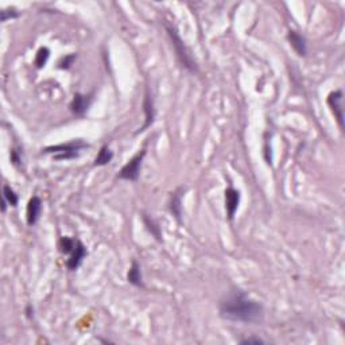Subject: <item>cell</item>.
<instances>
[{
	"instance_id": "cell-1",
	"label": "cell",
	"mask_w": 345,
	"mask_h": 345,
	"mask_svg": "<svg viewBox=\"0 0 345 345\" xmlns=\"http://www.w3.org/2000/svg\"><path fill=\"white\" fill-rule=\"evenodd\" d=\"M262 314L263 308L261 303L251 299L243 291L232 293L220 305V315L230 321L252 324L259 321Z\"/></svg>"
},
{
	"instance_id": "cell-2",
	"label": "cell",
	"mask_w": 345,
	"mask_h": 345,
	"mask_svg": "<svg viewBox=\"0 0 345 345\" xmlns=\"http://www.w3.org/2000/svg\"><path fill=\"white\" fill-rule=\"evenodd\" d=\"M88 145L84 143L82 140H76L72 143H66V145H58V146H51L45 148L46 154L53 155L54 159L58 161H66V159H74L80 155V151L82 148H86Z\"/></svg>"
},
{
	"instance_id": "cell-3",
	"label": "cell",
	"mask_w": 345,
	"mask_h": 345,
	"mask_svg": "<svg viewBox=\"0 0 345 345\" xmlns=\"http://www.w3.org/2000/svg\"><path fill=\"white\" fill-rule=\"evenodd\" d=\"M166 30H167V34H169L170 38H171L173 46L176 49V53L177 55H178L180 61L182 62V65L186 67V69H189L190 72H197V65H196V62H194V60L192 58V55L189 53L188 49L185 48V45L182 42V39L180 38V35H178L176 29H174L173 26H170V24H166Z\"/></svg>"
},
{
	"instance_id": "cell-4",
	"label": "cell",
	"mask_w": 345,
	"mask_h": 345,
	"mask_svg": "<svg viewBox=\"0 0 345 345\" xmlns=\"http://www.w3.org/2000/svg\"><path fill=\"white\" fill-rule=\"evenodd\" d=\"M146 157V150L143 148L142 151H139L135 157L128 161L127 164L123 166V169L119 171L117 177L121 180H127V181H136L139 178L140 167H142V162Z\"/></svg>"
},
{
	"instance_id": "cell-5",
	"label": "cell",
	"mask_w": 345,
	"mask_h": 345,
	"mask_svg": "<svg viewBox=\"0 0 345 345\" xmlns=\"http://www.w3.org/2000/svg\"><path fill=\"white\" fill-rule=\"evenodd\" d=\"M328 104L333 111L341 130H344V108H343V92L334 91L328 96Z\"/></svg>"
},
{
	"instance_id": "cell-6",
	"label": "cell",
	"mask_w": 345,
	"mask_h": 345,
	"mask_svg": "<svg viewBox=\"0 0 345 345\" xmlns=\"http://www.w3.org/2000/svg\"><path fill=\"white\" fill-rule=\"evenodd\" d=\"M41 212H42V201L38 196H34L33 198H30L29 205H27V212H26L27 224L30 227L35 224L39 216H41Z\"/></svg>"
},
{
	"instance_id": "cell-7",
	"label": "cell",
	"mask_w": 345,
	"mask_h": 345,
	"mask_svg": "<svg viewBox=\"0 0 345 345\" xmlns=\"http://www.w3.org/2000/svg\"><path fill=\"white\" fill-rule=\"evenodd\" d=\"M239 202H240V193L233 188L227 189L225 190V209H227V214H228L230 220H232L235 216Z\"/></svg>"
},
{
	"instance_id": "cell-8",
	"label": "cell",
	"mask_w": 345,
	"mask_h": 345,
	"mask_svg": "<svg viewBox=\"0 0 345 345\" xmlns=\"http://www.w3.org/2000/svg\"><path fill=\"white\" fill-rule=\"evenodd\" d=\"M86 256V248H85V246L82 244V243L80 242L79 239H77V243H76V247H74V249H73V252L70 254V258L67 259L66 262V266L69 270H77L80 267V264L82 263V261H84V258Z\"/></svg>"
},
{
	"instance_id": "cell-9",
	"label": "cell",
	"mask_w": 345,
	"mask_h": 345,
	"mask_svg": "<svg viewBox=\"0 0 345 345\" xmlns=\"http://www.w3.org/2000/svg\"><path fill=\"white\" fill-rule=\"evenodd\" d=\"M287 38H289V42L293 46V49L296 50V53L299 57H306V54H308V45H306L305 36L301 35L298 31L290 30L289 34H287Z\"/></svg>"
},
{
	"instance_id": "cell-10",
	"label": "cell",
	"mask_w": 345,
	"mask_h": 345,
	"mask_svg": "<svg viewBox=\"0 0 345 345\" xmlns=\"http://www.w3.org/2000/svg\"><path fill=\"white\" fill-rule=\"evenodd\" d=\"M91 103H92L91 96H85V95L77 93V95H74L72 103H70V111H72L74 115L82 116L85 112L88 111Z\"/></svg>"
},
{
	"instance_id": "cell-11",
	"label": "cell",
	"mask_w": 345,
	"mask_h": 345,
	"mask_svg": "<svg viewBox=\"0 0 345 345\" xmlns=\"http://www.w3.org/2000/svg\"><path fill=\"white\" fill-rule=\"evenodd\" d=\"M145 114H146V123L143 127L140 128L139 132H143L146 128L150 127L154 121V117H155V108H154V100L152 97L150 96V93L147 92L146 95V100H145Z\"/></svg>"
},
{
	"instance_id": "cell-12",
	"label": "cell",
	"mask_w": 345,
	"mask_h": 345,
	"mask_svg": "<svg viewBox=\"0 0 345 345\" xmlns=\"http://www.w3.org/2000/svg\"><path fill=\"white\" fill-rule=\"evenodd\" d=\"M182 193H183V190L182 189H180V190H177L176 193L173 194V197H171V201H170V211H171V213L176 216V218L180 221L181 220V216H182Z\"/></svg>"
},
{
	"instance_id": "cell-13",
	"label": "cell",
	"mask_w": 345,
	"mask_h": 345,
	"mask_svg": "<svg viewBox=\"0 0 345 345\" xmlns=\"http://www.w3.org/2000/svg\"><path fill=\"white\" fill-rule=\"evenodd\" d=\"M128 282L131 285L136 286V287H143V282H142V274H140V266L138 264V262H132V266L128 271Z\"/></svg>"
},
{
	"instance_id": "cell-14",
	"label": "cell",
	"mask_w": 345,
	"mask_h": 345,
	"mask_svg": "<svg viewBox=\"0 0 345 345\" xmlns=\"http://www.w3.org/2000/svg\"><path fill=\"white\" fill-rule=\"evenodd\" d=\"M114 158V152L109 150L108 146H103L100 148V151L97 154L96 159H95V166H104L108 164Z\"/></svg>"
},
{
	"instance_id": "cell-15",
	"label": "cell",
	"mask_w": 345,
	"mask_h": 345,
	"mask_svg": "<svg viewBox=\"0 0 345 345\" xmlns=\"http://www.w3.org/2000/svg\"><path fill=\"white\" fill-rule=\"evenodd\" d=\"M76 243H77V239H72V237L67 236L61 237L60 242H58V249H60L61 254L70 255L76 247Z\"/></svg>"
},
{
	"instance_id": "cell-16",
	"label": "cell",
	"mask_w": 345,
	"mask_h": 345,
	"mask_svg": "<svg viewBox=\"0 0 345 345\" xmlns=\"http://www.w3.org/2000/svg\"><path fill=\"white\" fill-rule=\"evenodd\" d=\"M143 221H145L147 230L151 232L152 236L155 237L158 242H162V233H161V230H159L158 224H155V221H154V220H150V218L147 217L146 214L143 216Z\"/></svg>"
},
{
	"instance_id": "cell-17",
	"label": "cell",
	"mask_w": 345,
	"mask_h": 345,
	"mask_svg": "<svg viewBox=\"0 0 345 345\" xmlns=\"http://www.w3.org/2000/svg\"><path fill=\"white\" fill-rule=\"evenodd\" d=\"M49 57H50V50H49L48 48H41L39 50H38V53H36V57H35V66L38 67V69H42L45 65H46V62H48Z\"/></svg>"
},
{
	"instance_id": "cell-18",
	"label": "cell",
	"mask_w": 345,
	"mask_h": 345,
	"mask_svg": "<svg viewBox=\"0 0 345 345\" xmlns=\"http://www.w3.org/2000/svg\"><path fill=\"white\" fill-rule=\"evenodd\" d=\"M3 198L10 204L11 206L18 205V194L14 192V189H11L8 185H4L3 188Z\"/></svg>"
},
{
	"instance_id": "cell-19",
	"label": "cell",
	"mask_w": 345,
	"mask_h": 345,
	"mask_svg": "<svg viewBox=\"0 0 345 345\" xmlns=\"http://www.w3.org/2000/svg\"><path fill=\"white\" fill-rule=\"evenodd\" d=\"M19 16V12L15 8H7V10H1L0 11V20L6 22L8 19H15Z\"/></svg>"
},
{
	"instance_id": "cell-20",
	"label": "cell",
	"mask_w": 345,
	"mask_h": 345,
	"mask_svg": "<svg viewBox=\"0 0 345 345\" xmlns=\"http://www.w3.org/2000/svg\"><path fill=\"white\" fill-rule=\"evenodd\" d=\"M74 60H76V54L66 55V57L61 58L60 64H58V65H60V69H69Z\"/></svg>"
},
{
	"instance_id": "cell-21",
	"label": "cell",
	"mask_w": 345,
	"mask_h": 345,
	"mask_svg": "<svg viewBox=\"0 0 345 345\" xmlns=\"http://www.w3.org/2000/svg\"><path fill=\"white\" fill-rule=\"evenodd\" d=\"M11 162L15 166H19L20 162H22V157H20V152L16 150V148H12L11 150Z\"/></svg>"
},
{
	"instance_id": "cell-22",
	"label": "cell",
	"mask_w": 345,
	"mask_h": 345,
	"mask_svg": "<svg viewBox=\"0 0 345 345\" xmlns=\"http://www.w3.org/2000/svg\"><path fill=\"white\" fill-rule=\"evenodd\" d=\"M242 344H263V340L255 339V337H249V339L242 340Z\"/></svg>"
}]
</instances>
